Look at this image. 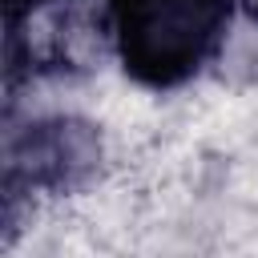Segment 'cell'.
<instances>
[{"label": "cell", "instance_id": "3957f363", "mask_svg": "<svg viewBox=\"0 0 258 258\" xmlns=\"http://www.w3.org/2000/svg\"><path fill=\"white\" fill-rule=\"evenodd\" d=\"M44 4H52V0H8V8H12V16H20V12H40Z\"/></svg>", "mask_w": 258, "mask_h": 258}, {"label": "cell", "instance_id": "7a4b0ae2", "mask_svg": "<svg viewBox=\"0 0 258 258\" xmlns=\"http://www.w3.org/2000/svg\"><path fill=\"white\" fill-rule=\"evenodd\" d=\"M105 133L81 113H40L4 137V185L12 198H64L97 181Z\"/></svg>", "mask_w": 258, "mask_h": 258}, {"label": "cell", "instance_id": "6da1fadb", "mask_svg": "<svg viewBox=\"0 0 258 258\" xmlns=\"http://www.w3.org/2000/svg\"><path fill=\"white\" fill-rule=\"evenodd\" d=\"M97 24L129 81L169 93L218 64L238 0H101Z\"/></svg>", "mask_w": 258, "mask_h": 258}, {"label": "cell", "instance_id": "277c9868", "mask_svg": "<svg viewBox=\"0 0 258 258\" xmlns=\"http://www.w3.org/2000/svg\"><path fill=\"white\" fill-rule=\"evenodd\" d=\"M238 16H242V20H254V24H258V0H238Z\"/></svg>", "mask_w": 258, "mask_h": 258}]
</instances>
